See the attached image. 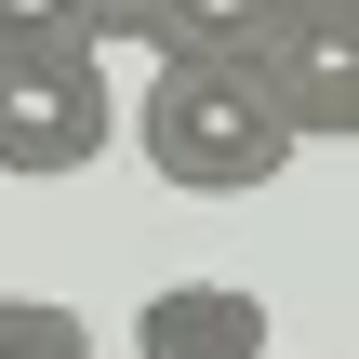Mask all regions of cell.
Returning a JSON list of instances; mask_svg holds the SVG:
<instances>
[{
    "label": "cell",
    "mask_w": 359,
    "mask_h": 359,
    "mask_svg": "<svg viewBox=\"0 0 359 359\" xmlns=\"http://www.w3.org/2000/svg\"><path fill=\"white\" fill-rule=\"evenodd\" d=\"M133 147H147V173L187 187V200H253V187L293 173L280 107H266L253 67H226V53H160V80H147V107H133Z\"/></svg>",
    "instance_id": "1"
},
{
    "label": "cell",
    "mask_w": 359,
    "mask_h": 359,
    "mask_svg": "<svg viewBox=\"0 0 359 359\" xmlns=\"http://www.w3.org/2000/svg\"><path fill=\"white\" fill-rule=\"evenodd\" d=\"M107 133H120V93L93 53H0V173L53 187V173L107 160Z\"/></svg>",
    "instance_id": "2"
},
{
    "label": "cell",
    "mask_w": 359,
    "mask_h": 359,
    "mask_svg": "<svg viewBox=\"0 0 359 359\" xmlns=\"http://www.w3.org/2000/svg\"><path fill=\"white\" fill-rule=\"evenodd\" d=\"M253 93L280 107L293 147L359 133V27H346V13H280V27L253 40Z\"/></svg>",
    "instance_id": "3"
},
{
    "label": "cell",
    "mask_w": 359,
    "mask_h": 359,
    "mask_svg": "<svg viewBox=\"0 0 359 359\" xmlns=\"http://www.w3.org/2000/svg\"><path fill=\"white\" fill-rule=\"evenodd\" d=\"M133 359H280V320L240 280H173L133 306Z\"/></svg>",
    "instance_id": "4"
},
{
    "label": "cell",
    "mask_w": 359,
    "mask_h": 359,
    "mask_svg": "<svg viewBox=\"0 0 359 359\" xmlns=\"http://www.w3.org/2000/svg\"><path fill=\"white\" fill-rule=\"evenodd\" d=\"M280 27V0H93V40H147V53H226L253 67V40Z\"/></svg>",
    "instance_id": "5"
},
{
    "label": "cell",
    "mask_w": 359,
    "mask_h": 359,
    "mask_svg": "<svg viewBox=\"0 0 359 359\" xmlns=\"http://www.w3.org/2000/svg\"><path fill=\"white\" fill-rule=\"evenodd\" d=\"M0 359H93V333L53 293H0Z\"/></svg>",
    "instance_id": "6"
},
{
    "label": "cell",
    "mask_w": 359,
    "mask_h": 359,
    "mask_svg": "<svg viewBox=\"0 0 359 359\" xmlns=\"http://www.w3.org/2000/svg\"><path fill=\"white\" fill-rule=\"evenodd\" d=\"M0 53H93V0H0Z\"/></svg>",
    "instance_id": "7"
}]
</instances>
